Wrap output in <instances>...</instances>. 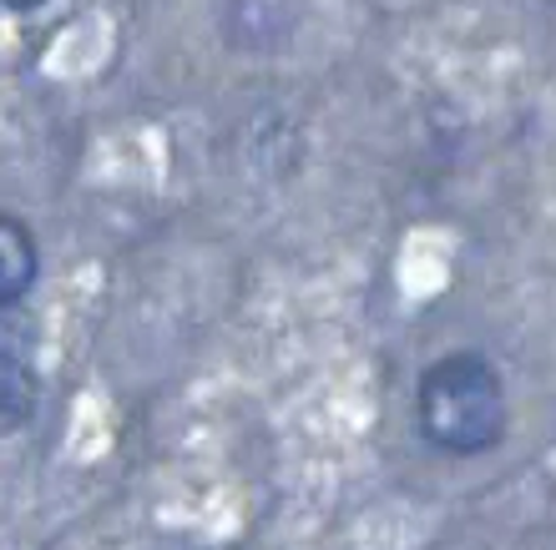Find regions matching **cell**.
Listing matches in <instances>:
<instances>
[{
	"mask_svg": "<svg viewBox=\"0 0 556 550\" xmlns=\"http://www.w3.org/2000/svg\"><path fill=\"white\" fill-rule=\"evenodd\" d=\"M415 424L440 455H455V460L496 449L511 424L501 369L485 354H445L425 363L415 384Z\"/></svg>",
	"mask_w": 556,
	"mask_h": 550,
	"instance_id": "obj_1",
	"label": "cell"
},
{
	"mask_svg": "<svg viewBox=\"0 0 556 550\" xmlns=\"http://www.w3.org/2000/svg\"><path fill=\"white\" fill-rule=\"evenodd\" d=\"M21 308H5V338H0V405H5V430H26L41 399V379L30 363V338Z\"/></svg>",
	"mask_w": 556,
	"mask_h": 550,
	"instance_id": "obj_2",
	"label": "cell"
},
{
	"mask_svg": "<svg viewBox=\"0 0 556 550\" xmlns=\"http://www.w3.org/2000/svg\"><path fill=\"white\" fill-rule=\"evenodd\" d=\"M36 273H41V247L26 232V222L5 218L0 222V304L5 308L26 304V293L36 289Z\"/></svg>",
	"mask_w": 556,
	"mask_h": 550,
	"instance_id": "obj_3",
	"label": "cell"
},
{
	"mask_svg": "<svg viewBox=\"0 0 556 550\" xmlns=\"http://www.w3.org/2000/svg\"><path fill=\"white\" fill-rule=\"evenodd\" d=\"M264 26L278 36V46L289 41V30H293L289 0H233L228 15H223V30H228V41L238 51H264V36H258Z\"/></svg>",
	"mask_w": 556,
	"mask_h": 550,
	"instance_id": "obj_4",
	"label": "cell"
},
{
	"mask_svg": "<svg viewBox=\"0 0 556 550\" xmlns=\"http://www.w3.org/2000/svg\"><path fill=\"white\" fill-rule=\"evenodd\" d=\"M46 0H5V11H15V15H30V11H41Z\"/></svg>",
	"mask_w": 556,
	"mask_h": 550,
	"instance_id": "obj_5",
	"label": "cell"
}]
</instances>
